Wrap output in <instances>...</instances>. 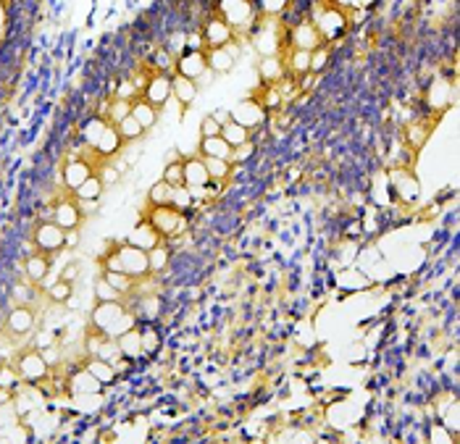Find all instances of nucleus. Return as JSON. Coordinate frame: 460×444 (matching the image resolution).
Segmentation results:
<instances>
[{"label": "nucleus", "mask_w": 460, "mask_h": 444, "mask_svg": "<svg viewBox=\"0 0 460 444\" xmlns=\"http://www.w3.org/2000/svg\"><path fill=\"white\" fill-rule=\"evenodd\" d=\"M216 13L234 29V37L237 35H245V32H252V26L258 21V8H255L252 0H219L216 3Z\"/></svg>", "instance_id": "f257e3e1"}, {"label": "nucleus", "mask_w": 460, "mask_h": 444, "mask_svg": "<svg viewBox=\"0 0 460 444\" xmlns=\"http://www.w3.org/2000/svg\"><path fill=\"white\" fill-rule=\"evenodd\" d=\"M318 29V35H321V42L326 45V42H334V39H340L344 32H347V26H350V19H347V13L342 6L337 3H324V8H313V19H311Z\"/></svg>", "instance_id": "f03ea898"}, {"label": "nucleus", "mask_w": 460, "mask_h": 444, "mask_svg": "<svg viewBox=\"0 0 460 444\" xmlns=\"http://www.w3.org/2000/svg\"><path fill=\"white\" fill-rule=\"evenodd\" d=\"M387 187L392 192V200L403 203V205H416L421 200V182L418 176L405 166H397L387 174Z\"/></svg>", "instance_id": "7ed1b4c3"}, {"label": "nucleus", "mask_w": 460, "mask_h": 444, "mask_svg": "<svg viewBox=\"0 0 460 444\" xmlns=\"http://www.w3.org/2000/svg\"><path fill=\"white\" fill-rule=\"evenodd\" d=\"M147 221L156 226V232L166 242L174 239V237H179L187 229V219H184V213H179L176 208H171V205H150V208L142 213Z\"/></svg>", "instance_id": "20e7f679"}, {"label": "nucleus", "mask_w": 460, "mask_h": 444, "mask_svg": "<svg viewBox=\"0 0 460 444\" xmlns=\"http://www.w3.org/2000/svg\"><path fill=\"white\" fill-rule=\"evenodd\" d=\"M13 366L19 371L21 381H26V384H42V381H48V376H50V366H48V360L42 358L39 350L19 353L13 358Z\"/></svg>", "instance_id": "39448f33"}, {"label": "nucleus", "mask_w": 460, "mask_h": 444, "mask_svg": "<svg viewBox=\"0 0 460 444\" xmlns=\"http://www.w3.org/2000/svg\"><path fill=\"white\" fill-rule=\"evenodd\" d=\"M32 248L45 255H58L61 250H66V229H61L55 221H39L32 229Z\"/></svg>", "instance_id": "423d86ee"}, {"label": "nucleus", "mask_w": 460, "mask_h": 444, "mask_svg": "<svg viewBox=\"0 0 460 444\" xmlns=\"http://www.w3.org/2000/svg\"><path fill=\"white\" fill-rule=\"evenodd\" d=\"M276 21L271 19V16H263V19H258L255 21V26H252V32H250V37H252V45H255V50L263 55H279V50H282V45H284V37H279L276 35Z\"/></svg>", "instance_id": "0eeeda50"}, {"label": "nucleus", "mask_w": 460, "mask_h": 444, "mask_svg": "<svg viewBox=\"0 0 460 444\" xmlns=\"http://www.w3.org/2000/svg\"><path fill=\"white\" fill-rule=\"evenodd\" d=\"M116 255L118 261H121V271L131 279H137V281H142V279H150V263H147V252L140 248H134L129 242H118L116 245Z\"/></svg>", "instance_id": "6e6552de"}, {"label": "nucleus", "mask_w": 460, "mask_h": 444, "mask_svg": "<svg viewBox=\"0 0 460 444\" xmlns=\"http://www.w3.org/2000/svg\"><path fill=\"white\" fill-rule=\"evenodd\" d=\"M232 121L242 124V127L250 131L263 129L266 121H268V111L258 103V98H245V100H239V103L232 108Z\"/></svg>", "instance_id": "1a4fd4ad"}, {"label": "nucleus", "mask_w": 460, "mask_h": 444, "mask_svg": "<svg viewBox=\"0 0 460 444\" xmlns=\"http://www.w3.org/2000/svg\"><path fill=\"white\" fill-rule=\"evenodd\" d=\"M321 42V35L311 19H300L297 24H289V35L284 37V48H297V50H315Z\"/></svg>", "instance_id": "9d476101"}, {"label": "nucleus", "mask_w": 460, "mask_h": 444, "mask_svg": "<svg viewBox=\"0 0 460 444\" xmlns=\"http://www.w3.org/2000/svg\"><path fill=\"white\" fill-rule=\"evenodd\" d=\"M200 35H203V42H205V50L208 48H221L226 42L234 39V29L223 21L219 13L208 16L203 24H200Z\"/></svg>", "instance_id": "9b49d317"}, {"label": "nucleus", "mask_w": 460, "mask_h": 444, "mask_svg": "<svg viewBox=\"0 0 460 444\" xmlns=\"http://www.w3.org/2000/svg\"><path fill=\"white\" fill-rule=\"evenodd\" d=\"M127 308H129L127 300H95V308H92L90 313V329L105 331Z\"/></svg>", "instance_id": "f8f14e48"}, {"label": "nucleus", "mask_w": 460, "mask_h": 444, "mask_svg": "<svg viewBox=\"0 0 460 444\" xmlns=\"http://www.w3.org/2000/svg\"><path fill=\"white\" fill-rule=\"evenodd\" d=\"M205 58H208V68L213 74H226V71L234 68L237 58H239V45L232 39V42H226L221 48H208Z\"/></svg>", "instance_id": "ddd939ff"}, {"label": "nucleus", "mask_w": 460, "mask_h": 444, "mask_svg": "<svg viewBox=\"0 0 460 444\" xmlns=\"http://www.w3.org/2000/svg\"><path fill=\"white\" fill-rule=\"evenodd\" d=\"M142 98L150 105H156L158 111H160L163 105H169V100H171V74H160V71H156L153 77H147V84H145V90H142Z\"/></svg>", "instance_id": "4468645a"}, {"label": "nucleus", "mask_w": 460, "mask_h": 444, "mask_svg": "<svg viewBox=\"0 0 460 444\" xmlns=\"http://www.w3.org/2000/svg\"><path fill=\"white\" fill-rule=\"evenodd\" d=\"M95 171H98V166L87 158H68L64 163V187L68 192H74L79 184L90 179Z\"/></svg>", "instance_id": "2eb2a0df"}, {"label": "nucleus", "mask_w": 460, "mask_h": 444, "mask_svg": "<svg viewBox=\"0 0 460 444\" xmlns=\"http://www.w3.org/2000/svg\"><path fill=\"white\" fill-rule=\"evenodd\" d=\"M208 68V58H205V50H184L182 55H176V66H174V74L187 79H200L203 71Z\"/></svg>", "instance_id": "dca6fc26"}, {"label": "nucleus", "mask_w": 460, "mask_h": 444, "mask_svg": "<svg viewBox=\"0 0 460 444\" xmlns=\"http://www.w3.org/2000/svg\"><path fill=\"white\" fill-rule=\"evenodd\" d=\"M124 242H129V245H134V248H140V250H145V252H147V250H153L156 245H160V242H163V237L158 234L156 226H153V223H150L142 216L140 221L131 226V232L127 234V239H124Z\"/></svg>", "instance_id": "f3484780"}, {"label": "nucleus", "mask_w": 460, "mask_h": 444, "mask_svg": "<svg viewBox=\"0 0 460 444\" xmlns=\"http://www.w3.org/2000/svg\"><path fill=\"white\" fill-rule=\"evenodd\" d=\"M66 389L71 394H100L105 392V387L100 381L92 376L87 368L79 363V368H74L68 373V381H66Z\"/></svg>", "instance_id": "a211bd4d"}, {"label": "nucleus", "mask_w": 460, "mask_h": 444, "mask_svg": "<svg viewBox=\"0 0 460 444\" xmlns=\"http://www.w3.org/2000/svg\"><path fill=\"white\" fill-rule=\"evenodd\" d=\"M53 221L58 223L61 229L71 232V229H79L82 226V210H79L77 200L74 197H66V200H58L53 205Z\"/></svg>", "instance_id": "6ab92c4d"}, {"label": "nucleus", "mask_w": 460, "mask_h": 444, "mask_svg": "<svg viewBox=\"0 0 460 444\" xmlns=\"http://www.w3.org/2000/svg\"><path fill=\"white\" fill-rule=\"evenodd\" d=\"M35 324H37V318H35V311L29 305H16L11 313H8V318H6V329H8V334H13V337L32 334Z\"/></svg>", "instance_id": "aec40b11"}, {"label": "nucleus", "mask_w": 460, "mask_h": 444, "mask_svg": "<svg viewBox=\"0 0 460 444\" xmlns=\"http://www.w3.org/2000/svg\"><path fill=\"white\" fill-rule=\"evenodd\" d=\"M50 261H53V255H45V252H39V250H32L24 261L26 281L35 284V287L42 284V281L50 276Z\"/></svg>", "instance_id": "412c9836"}, {"label": "nucleus", "mask_w": 460, "mask_h": 444, "mask_svg": "<svg viewBox=\"0 0 460 444\" xmlns=\"http://www.w3.org/2000/svg\"><path fill=\"white\" fill-rule=\"evenodd\" d=\"M124 147V140H121V134L113 124H108L105 131L98 137V142L92 145V153L100 158V160H111V158L118 156V150Z\"/></svg>", "instance_id": "4be33fe9"}, {"label": "nucleus", "mask_w": 460, "mask_h": 444, "mask_svg": "<svg viewBox=\"0 0 460 444\" xmlns=\"http://www.w3.org/2000/svg\"><path fill=\"white\" fill-rule=\"evenodd\" d=\"M82 366L87 368L103 387H113V384L118 381V373H116V368H113V363H108V360H103V358L84 355V358H82Z\"/></svg>", "instance_id": "5701e85b"}, {"label": "nucleus", "mask_w": 460, "mask_h": 444, "mask_svg": "<svg viewBox=\"0 0 460 444\" xmlns=\"http://www.w3.org/2000/svg\"><path fill=\"white\" fill-rule=\"evenodd\" d=\"M258 77L263 84H279L282 79L287 77V66L282 55H263L258 64Z\"/></svg>", "instance_id": "b1692460"}, {"label": "nucleus", "mask_w": 460, "mask_h": 444, "mask_svg": "<svg viewBox=\"0 0 460 444\" xmlns=\"http://www.w3.org/2000/svg\"><path fill=\"white\" fill-rule=\"evenodd\" d=\"M182 166H184V184H187V187H208L210 184L205 160H203L200 156L184 158Z\"/></svg>", "instance_id": "393cba45"}, {"label": "nucleus", "mask_w": 460, "mask_h": 444, "mask_svg": "<svg viewBox=\"0 0 460 444\" xmlns=\"http://www.w3.org/2000/svg\"><path fill=\"white\" fill-rule=\"evenodd\" d=\"M116 344H118V353L121 358H127V360H140L142 358V334H140V324L129 331H124L121 337H116Z\"/></svg>", "instance_id": "a878e982"}, {"label": "nucleus", "mask_w": 460, "mask_h": 444, "mask_svg": "<svg viewBox=\"0 0 460 444\" xmlns=\"http://www.w3.org/2000/svg\"><path fill=\"white\" fill-rule=\"evenodd\" d=\"M197 92L200 87L195 79L179 77V74L171 77V100H176L179 105H192L197 100Z\"/></svg>", "instance_id": "bb28decb"}, {"label": "nucleus", "mask_w": 460, "mask_h": 444, "mask_svg": "<svg viewBox=\"0 0 460 444\" xmlns=\"http://www.w3.org/2000/svg\"><path fill=\"white\" fill-rule=\"evenodd\" d=\"M197 156H203V158H223V160H232V145L226 142L221 134H216V137H200V145H197Z\"/></svg>", "instance_id": "cd10ccee"}, {"label": "nucleus", "mask_w": 460, "mask_h": 444, "mask_svg": "<svg viewBox=\"0 0 460 444\" xmlns=\"http://www.w3.org/2000/svg\"><path fill=\"white\" fill-rule=\"evenodd\" d=\"M140 334H142V358H156L163 347V337L153 321H140Z\"/></svg>", "instance_id": "c85d7f7f"}, {"label": "nucleus", "mask_w": 460, "mask_h": 444, "mask_svg": "<svg viewBox=\"0 0 460 444\" xmlns=\"http://www.w3.org/2000/svg\"><path fill=\"white\" fill-rule=\"evenodd\" d=\"M203 160H205V169H208L210 184L223 187V184L232 179V171H234V163H232V160H223V158H203Z\"/></svg>", "instance_id": "c756f323"}, {"label": "nucleus", "mask_w": 460, "mask_h": 444, "mask_svg": "<svg viewBox=\"0 0 460 444\" xmlns=\"http://www.w3.org/2000/svg\"><path fill=\"white\" fill-rule=\"evenodd\" d=\"M287 50V58H284V66H287L289 77H302L311 71V50H297V48H284Z\"/></svg>", "instance_id": "7c9ffc66"}, {"label": "nucleus", "mask_w": 460, "mask_h": 444, "mask_svg": "<svg viewBox=\"0 0 460 444\" xmlns=\"http://www.w3.org/2000/svg\"><path fill=\"white\" fill-rule=\"evenodd\" d=\"M131 116L137 118V121H140V127L147 131L158 124V108L147 103L145 98H137V100H131Z\"/></svg>", "instance_id": "2f4dec72"}, {"label": "nucleus", "mask_w": 460, "mask_h": 444, "mask_svg": "<svg viewBox=\"0 0 460 444\" xmlns=\"http://www.w3.org/2000/svg\"><path fill=\"white\" fill-rule=\"evenodd\" d=\"M147 263H150V274L153 276L166 274V268H169L171 263V248L166 239L160 245H156L153 250H147Z\"/></svg>", "instance_id": "473e14b6"}, {"label": "nucleus", "mask_w": 460, "mask_h": 444, "mask_svg": "<svg viewBox=\"0 0 460 444\" xmlns=\"http://www.w3.org/2000/svg\"><path fill=\"white\" fill-rule=\"evenodd\" d=\"M103 276H105V281L116 289L124 300L131 297V295H137V279L127 276L124 271H103Z\"/></svg>", "instance_id": "72a5a7b5"}, {"label": "nucleus", "mask_w": 460, "mask_h": 444, "mask_svg": "<svg viewBox=\"0 0 460 444\" xmlns=\"http://www.w3.org/2000/svg\"><path fill=\"white\" fill-rule=\"evenodd\" d=\"M103 192H105L103 179H100L98 174H92L90 179H84V182L71 192V197H74V200H103Z\"/></svg>", "instance_id": "f704fd0d"}, {"label": "nucleus", "mask_w": 460, "mask_h": 444, "mask_svg": "<svg viewBox=\"0 0 460 444\" xmlns=\"http://www.w3.org/2000/svg\"><path fill=\"white\" fill-rule=\"evenodd\" d=\"M108 124H111V121H108V118H103V116H98V113H95V116H90L87 121H84V129H82V142L90 145V147H92V145L98 142V137H100V134L105 131V127H108Z\"/></svg>", "instance_id": "c9c22d12"}, {"label": "nucleus", "mask_w": 460, "mask_h": 444, "mask_svg": "<svg viewBox=\"0 0 460 444\" xmlns=\"http://www.w3.org/2000/svg\"><path fill=\"white\" fill-rule=\"evenodd\" d=\"M195 195H192V189L187 187V184H179V187H174V195H171V208H176L179 213H190V210L195 208Z\"/></svg>", "instance_id": "e433bc0d"}, {"label": "nucleus", "mask_w": 460, "mask_h": 444, "mask_svg": "<svg viewBox=\"0 0 460 444\" xmlns=\"http://www.w3.org/2000/svg\"><path fill=\"white\" fill-rule=\"evenodd\" d=\"M429 134H432L429 124H421V121H416V124H407V129H405L407 147H410V150H421V147L426 145V140H429Z\"/></svg>", "instance_id": "4c0bfd02"}, {"label": "nucleus", "mask_w": 460, "mask_h": 444, "mask_svg": "<svg viewBox=\"0 0 460 444\" xmlns=\"http://www.w3.org/2000/svg\"><path fill=\"white\" fill-rule=\"evenodd\" d=\"M45 295H48V300L55 302V305H66V302L74 297V284L58 279V281H53L50 287L45 289Z\"/></svg>", "instance_id": "58836bf2"}, {"label": "nucleus", "mask_w": 460, "mask_h": 444, "mask_svg": "<svg viewBox=\"0 0 460 444\" xmlns=\"http://www.w3.org/2000/svg\"><path fill=\"white\" fill-rule=\"evenodd\" d=\"M221 137L232 145V147H237V145L248 142L250 137H252V131L245 129V127H242V124H237V121H229V124H223L221 127Z\"/></svg>", "instance_id": "ea45409f"}, {"label": "nucleus", "mask_w": 460, "mask_h": 444, "mask_svg": "<svg viewBox=\"0 0 460 444\" xmlns=\"http://www.w3.org/2000/svg\"><path fill=\"white\" fill-rule=\"evenodd\" d=\"M171 195H174V187L163 179H158L147 192V205H171Z\"/></svg>", "instance_id": "a19ab883"}, {"label": "nucleus", "mask_w": 460, "mask_h": 444, "mask_svg": "<svg viewBox=\"0 0 460 444\" xmlns=\"http://www.w3.org/2000/svg\"><path fill=\"white\" fill-rule=\"evenodd\" d=\"M116 129H118V134H121V140H124V142H137V140L145 134V129L140 127V121L131 116V113L127 118H121V121H118Z\"/></svg>", "instance_id": "79ce46f5"}, {"label": "nucleus", "mask_w": 460, "mask_h": 444, "mask_svg": "<svg viewBox=\"0 0 460 444\" xmlns=\"http://www.w3.org/2000/svg\"><path fill=\"white\" fill-rule=\"evenodd\" d=\"M131 113V100H124V98H113L111 103H108V113H105V118L116 127L121 118H127Z\"/></svg>", "instance_id": "37998d69"}, {"label": "nucleus", "mask_w": 460, "mask_h": 444, "mask_svg": "<svg viewBox=\"0 0 460 444\" xmlns=\"http://www.w3.org/2000/svg\"><path fill=\"white\" fill-rule=\"evenodd\" d=\"M258 103L266 108V111H279L282 105H284V98H282V92L276 84H266L261 92V98H258Z\"/></svg>", "instance_id": "c03bdc74"}, {"label": "nucleus", "mask_w": 460, "mask_h": 444, "mask_svg": "<svg viewBox=\"0 0 460 444\" xmlns=\"http://www.w3.org/2000/svg\"><path fill=\"white\" fill-rule=\"evenodd\" d=\"M252 3L261 16H271V19H279L289 8V0H252Z\"/></svg>", "instance_id": "a18cd8bd"}, {"label": "nucleus", "mask_w": 460, "mask_h": 444, "mask_svg": "<svg viewBox=\"0 0 460 444\" xmlns=\"http://www.w3.org/2000/svg\"><path fill=\"white\" fill-rule=\"evenodd\" d=\"M74 407L84 413H98L103 407V392L100 394H74Z\"/></svg>", "instance_id": "49530a36"}, {"label": "nucleus", "mask_w": 460, "mask_h": 444, "mask_svg": "<svg viewBox=\"0 0 460 444\" xmlns=\"http://www.w3.org/2000/svg\"><path fill=\"white\" fill-rule=\"evenodd\" d=\"M255 150H258V142L250 137L248 142H242V145H237V147H232V163H234V166L248 163L250 158L255 156Z\"/></svg>", "instance_id": "de8ad7c7"}, {"label": "nucleus", "mask_w": 460, "mask_h": 444, "mask_svg": "<svg viewBox=\"0 0 460 444\" xmlns=\"http://www.w3.org/2000/svg\"><path fill=\"white\" fill-rule=\"evenodd\" d=\"M92 292H95V300H124V297L118 295L116 289H113L111 284H108V281H105L103 274L95 279V284H92Z\"/></svg>", "instance_id": "09e8293b"}, {"label": "nucleus", "mask_w": 460, "mask_h": 444, "mask_svg": "<svg viewBox=\"0 0 460 444\" xmlns=\"http://www.w3.org/2000/svg\"><path fill=\"white\" fill-rule=\"evenodd\" d=\"M160 179H163V182H169L171 187H179V184H184L182 160H171V163H166V169H163V174H160Z\"/></svg>", "instance_id": "8fccbe9b"}, {"label": "nucleus", "mask_w": 460, "mask_h": 444, "mask_svg": "<svg viewBox=\"0 0 460 444\" xmlns=\"http://www.w3.org/2000/svg\"><path fill=\"white\" fill-rule=\"evenodd\" d=\"M426 439H429V444H455V436L447 432L439 420L429 423V436Z\"/></svg>", "instance_id": "3c124183"}, {"label": "nucleus", "mask_w": 460, "mask_h": 444, "mask_svg": "<svg viewBox=\"0 0 460 444\" xmlns=\"http://www.w3.org/2000/svg\"><path fill=\"white\" fill-rule=\"evenodd\" d=\"M329 55H331L329 45H318L315 50H311V71H313V74H318V71H324V68H326Z\"/></svg>", "instance_id": "603ef678"}, {"label": "nucleus", "mask_w": 460, "mask_h": 444, "mask_svg": "<svg viewBox=\"0 0 460 444\" xmlns=\"http://www.w3.org/2000/svg\"><path fill=\"white\" fill-rule=\"evenodd\" d=\"M153 64H156V71H160V74H171L174 66H176V58H174L166 48H160V50L156 53V58H153Z\"/></svg>", "instance_id": "864d4df0"}, {"label": "nucleus", "mask_w": 460, "mask_h": 444, "mask_svg": "<svg viewBox=\"0 0 460 444\" xmlns=\"http://www.w3.org/2000/svg\"><path fill=\"white\" fill-rule=\"evenodd\" d=\"M216 134H221V124L210 116V113L203 116V121H200V137H216Z\"/></svg>", "instance_id": "5fc2aeb1"}, {"label": "nucleus", "mask_w": 460, "mask_h": 444, "mask_svg": "<svg viewBox=\"0 0 460 444\" xmlns=\"http://www.w3.org/2000/svg\"><path fill=\"white\" fill-rule=\"evenodd\" d=\"M100 174H98V176H100V179H103V184L105 187H111V184H116L118 179H121V174H118L116 171V166H111V163H103V166H100Z\"/></svg>", "instance_id": "6e6d98bb"}, {"label": "nucleus", "mask_w": 460, "mask_h": 444, "mask_svg": "<svg viewBox=\"0 0 460 444\" xmlns=\"http://www.w3.org/2000/svg\"><path fill=\"white\" fill-rule=\"evenodd\" d=\"M137 84L131 82V79H121V84L116 87V98H124V100H131L134 95H137Z\"/></svg>", "instance_id": "4d7b16f0"}, {"label": "nucleus", "mask_w": 460, "mask_h": 444, "mask_svg": "<svg viewBox=\"0 0 460 444\" xmlns=\"http://www.w3.org/2000/svg\"><path fill=\"white\" fill-rule=\"evenodd\" d=\"M79 271H82V268H79V263H68L64 271H61V276H58V279H64V281H71V284H74V281H77V276H79Z\"/></svg>", "instance_id": "13d9d810"}, {"label": "nucleus", "mask_w": 460, "mask_h": 444, "mask_svg": "<svg viewBox=\"0 0 460 444\" xmlns=\"http://www.w3.org/2000/svg\"><path fill=\"white\" fill-rule=\"evenodd\" d=\"M210 116L216 118V121H219V124L223 127V124H229V121H232V108H216Z\"/></svg>", "instance_id": "bf43d9fd"}, {"label": "nucleus", "mask_w": 460, "mask_h": 444, "mask_svg": "<svg viewBox=\"0 0 460 444\" xmlns=\"http://www.w3.org/2000/svg\"><path fill=\"white\" fill-rule=\"evenodd\" d=\"M6 24H8V13H6V0H0V37L6 32Z\"/></svg>", "instance_id": "052dcab7"}, {"label": "nucleus", "mask_w": 460, "mask_h": 444, "mask_svg": "<svg viewBox=\"0 0 460 444\" xmlns=\"http://www.w3.org/2000/svg\"><path fill=\"white\" fill-rule=\"evenodd\" d=\"M74 245H79V232L77 229L66 232V248H74Z\"/></svg>", "instance_id": "680f3d73"}, {"label": "nucleus", "mask_w": 460, "mask_h": 444, "mask_svg": "<svg viewBox=\"0 0 460 444\" xmlns=\"http://www.w3.org/2000/svg\"><path fill=\"white\" fill-rule=\"evenodd\" d=\"M376 0H358V6H363V8H371Z\"/></svg>", "instance_id": "e2e57ef3"}, {"label": "nucleus", "mask_w": 460, "mask_h": 444, "mask_svg": "<svg viewBox=\"0 0 460 444\" xmlns=\"http://www.w3.org/2000/svg\"><path fill=\"white\" fill-rule=\"evenodd\" d=\"M0 368H3V360H0Z\"/></svg>", "instance_id": "0e129e2a"}]
</instances>
